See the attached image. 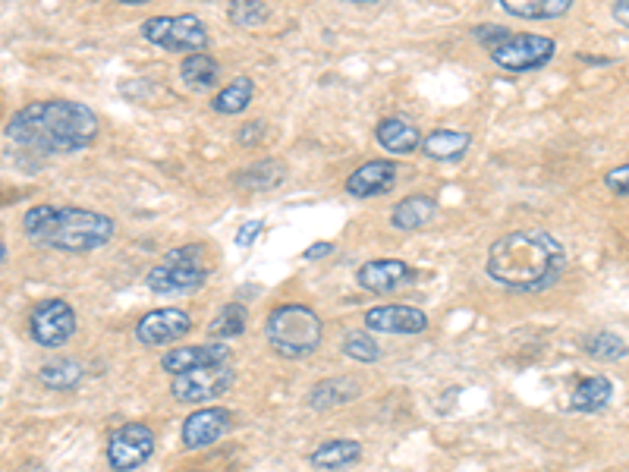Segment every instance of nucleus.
Instances as JSON below:
<instances>
[{
	"label": "nucleus",
	"mask_w": 629,
	"mask_h": 472,
	"mask_svg": "<svg viewBox=\"0 0 629 472\" xmlns=\"http://www.w3.org/2000/svg\"><path fill=\"white\" fill-rule=\"evenodd\" d=\"M473 146V136L469 133H460V129H435L431 136H425V154L431 161H441V164H456L466 151Z\"/></svg>",
	"instance_id": "nucleus-18"
},
{
	"label": "nucleus",
	"mask_w": 629,
	"mask_h": 472,
	"mask_svg": "<svg viewBox=\"0 0 629 472\" xmlns=\"http://www.w3.org/2000/svg\"><path fill=\"white\" fill-rule=\"evenodd\" d=\"M397 179V164L393 161H365L347 177V192L353 199H375L393 189Z\"/></svg>",
	"instance_id": "nucleus-16"
},
{
	"label": "nucleus",
	"mask_w": 629,
	"mask_h": 472,
	"mask_svg": "<svg viewBox=\"0 0 629 472\" xmlns=\"http://www.w3.org/2000/svg\"><path fill=\"white\" fill-rule=\"evenodd\" d=\"M362 457V444L350 442V438H334V442L322 444L309 460L312 467L318 470H343V467H353Z\"/></svg>",
	"instance_id": "nucleus-21"
},
{
	"label": "nucleus",
	"mask_w": 629,
	"mask_h": 472,
	"mask_svg": "<svg viewBox=\"0 0 629 472\" xmlns=\"http://www.w3.org/2000/svg\"><path fill=\"white\" fill-rule=\"evenodd\" d=\"M356 281L368 294H393V290L406 287L410 281H416V271L400 259H375L356 271Z\"/></svg>",
	"instance_id": "nucleus-14"
},
{
	"label": "nucleus",
	"mask_w": 629,
	"mask_h": 472,
	"mask_svg": "<svg viewBox=\"0 0 629 472\" xmlns=\"http://www.w3.org/2000/svg\"><path fill=\"white\" fill-rule=\"evenodd\" d=\"M16 472H48V470H45L41 463H23Z\"/></svg>",
	"instance_id": "nucleus-40"
},
{
	"label": "nucleus",
	"mask_w": 629,
	"mask_h": 472,
	"mask_svg": "<svg viewBox=\"0 0 629 472\" xmlns=\"http://www.w3.org/2000/svg\"><path fill=\"white\" fill-rule=\"evenodd\" d=\"M32 340L38 347H48V350H58L63 347L73 334H76V312L70 309V302L63 299H45L35 306L29 319Z\"/></svg>",
	"instance_id": "nucleus-8"
},
{
	"label": "nucleus",
	"mask_w": 629,
	"mask_h": 472,
	"mask_svg": "<svg viewBox=\"0 0 629 472\" xmlns=\"http://www.w3.org/2000/svg\"><path fill=\"white\" fill-rule=\"evenodd\" d=\"M237 382V372L230 362H214V365H202L192 372L174 375L171 394L177 403H209L217 400L221 394H227Z\"/></svg>",
	"instance_id": "nucleus-6"
},
{
	"label": "nucleus",
	"mask_w": 629,
	"mask_h": 472,
	"mask_svg": "<svg viewBox=\"0 0 629 472\" xmlns=\"http://www.w3.org/2000/svg\"><path fill=\"white\" fill-rule=\"evenodd\" d=\"M284 177H287V171L277 161H265V164H255V167L237 174V186H242V189H274L284 183Z\"/></svg>",
	"instance_id": "nucleus-29"
},
{
	"label": "nucleus",
	"mask_w": 629,
	"mask_h": 472,
	"mask_svg": "<svg viewBox=\"0 0 629 472\" xmlns=\"http://www.w3.org/2000/svg\"><path fill=\"white\" fill-rule=\"evenodd\" d=\"M268 20V3L262 0H234L230 3V23L240 29H259Z\"/></svg>",
	"instance_id": "nucleus-30"
},
{
	"label": "nucleus",
	"mask_w": 629,
	"mask_h": 472,
	"mask_svg": "<svg viewBox=\"0 0 629 472\" xmlns=\"http://www.w3.org/2000/svg\"><path fill=\"white\" fill-rule=\"evenodd\" d=\"M365 327L381 331V334H422L428 327V315L416 306L390 302V306H375L365 312Z\"/></svg>",
	"instance_id": "nucleus-13"
},
{
	"label": "nucleus",
	"mask_w": 629,
	"mask_h": 472,
	"mask_svg": "<svg viewBox=\"0 0 629 472\" xmlns=\"http://www.w3.org/2000/svg\"><path fill=\"white\" fill-rule=\"evenodd\" d=\"M180 76H183V83H186L192 91H205L217 83L221 66H217V60L199 51V54H186V60H183V66H180Z\"/></svg>",
	"instance_id": "nucleus-22"
},
{
	"label": "nucleus",
	"mask_w": 629,
	"mask_h": 472,
	"mask_svg": "<svg viewBox=\"0 0 629 472\" xmlns=\"http://www.w3.org/2000/svg\"><path fill=\"white\" fill-rule=\"evenodd\" d=\"M121 3H149V0H121Z\"/></svg>",
	"instance_id": "nucleus-42"
},
{
	"label": "nucleus",
	"mask_w": 629,
	"mask_h": 472,
	"mask_svg": "<svg viewBox=\"0 0 629 472\" xmlns=\"http://www.w3.org/2000/svg\"><path fill=\"white\" fill-rule=\"evenodd\" d=\"M38 378L51 390H70V387H76V384L83 382V365L76 359H51L38 372Z\"/></svg>",
	"instance_id": "nucleus-26"
},
{
	"label": "nucleus",
	"mask_w": 629,
	"mask_h": 472,
	"mask_svg": "<svg viewBox=\"0 0 629 472\" xmlns=\"http://www.w3.org/2000/svg\"><path fill=\"white\" fill-rule=\"evenodd\" d=\"M586 353L592 359H601V362H617L629 353L627 340L614 331H599V334H589L586 340Z\"/></svg>",
	"instance_id": "nucleus-28"
},
{
	"label": "nucleus",
	"mask_w": 629,
	"mask_h": 472,
	"mask_svg": "<svg viewBox=\"0 0 629 472\" xmlns=\"http://www.w3.org/2000/svg\"><path fill=\"white\" fill-rule=\"evenodd\" d=\"M435 214H438V202L431 196H410V199H403L400 206L393 208L390 224L397 231H419V227L435 221Z\"/></svg>",
	"instance_id": "nucleus-20"
},
{
	"label": "nucleus",
	"mask_w": 629,
	"mask_h": 472,
	"mask_svg": "<svg viewBox=\"0 0 629 472\" xmlns=\"http://www.w3.org/2000/svg\"><path fill=\"white\" fill-rule=\"evenodd\" d=\"M501 7L519 20H561L573 0H501Z\"/></svg>",
	"instance_id": "nucleus-23"
},
{
	"label": "nucleus",
	"mask_w": 629,
	"mask_h": 472,
	"mask_svg": "<svg viewBox=\"0 0 629 472\" xmlns=\"http://www.w3.org/2000/svg\"><path fill=\"white\" fill-rule=\"evenodd\" d=\"M205 259H209V252H205V246H199V243L180 246V249H171V252L164 256L167 265H186V268H205Z\"/></svg>",
	"instance_id": "nucleus-32"
},
{
	"label": "nucleus",
	"mask_w": 629,
	"mask_h": 472,
	"mask_svg": "<svg viewBox=\"0 0 629 472\" xmlns=\"http://www.w3.org/2000/svg\"><path fill=\"white\" fill-rule=\"evenodd\" d=\"M604 186H607L614 196L629 199V164H620V167L607 171V174H604Z\"/></svg>",
	"instance_id": "nucleus-33"
},
{
	"label": "nucleus",
	"mask_w": 629,
	"mask_h": 472,
	"mask_svg": "<svg viewBox=\"0 0 629 472\" xmlns=\"http://www.w3.org/2000/svg\"><path fill=\"white\" fill-rule=\"evenodd\" d=\"M554 58V41L544 38V35H516L510 32L501 45L491 48V60L510 70V73H529V70H541L548 60Z\"/></svg>",
	"instance_id": "nucleus-7"
},
{
	"label": "nucleus",
	"mask_w": 629,
	"mask_h": 472,
	"mask_svg": "<svg viewBox=\"0 0 629 472\" xmlns=\"http://www.w3.org/2000/svg\"><path fill=\"white\" fill-rule=\"evenodd\" d=\"M3 136L38 154H70L98 139V117L79 101H35L13 114Z\"/></svg>",
	"instance_id": "nucleus-1"
},
{
	"label": "nucleus",
	"mask_w": 629,
	"mask_h": 472,
	"mask_svg": "<svg viewBox=\"0 0 629 472\" xmlns=\"http://www.w3.org/2000/svg\"><path fill=\"white\" fill-rule=\"evenodd\" d=\"M142 35L154 48L174 51V54H199L209 45V29L199 16H151L142 23Z\"/></svg>",
	"instance_id": "nucleus-5"
},
{
	"label": "nucleus",
	"mask_w": 629,
	"mask_h": 472,
	"mask_svg": "<svg viewBox=\"0 0 629 472\" xmlns=\"http://www.w3.org/2000/svg\"><path fill=\"white\" fill-rule=\"evenodd\" d=\"M23 231L35 246H48L58 252H91L114 239L117 224L114 218L91 208L35 206L23 218Z\"/></svg>",
	"instance_id": "nucleus-3"
},
{
	"label": "nucleus",
	"mask_w": 629,
	"mask_h": 472,
	"mask_svg": "<svg viewBox=\"0 0 629 472\" xmlns=\"http://www.w3.org/2000/svg\"><path fill=\"white\" fill-rule=\"evenodd\" d=\"M611 397H614V384H611V378L592 375V378L579 382V387L573 390L569 410H573V413H599V410H604V407L611 403Z\"/></svg>",
	"instance_id": "nucleus-19"
},
{
	"label": "nucleus",
	"mask_w": 629,
	"mask_h": 472,
	"mask_svg": "<svg viewBox=\"0 0 629 472\" xmlns=\"http://www.w3.org/2000/svg\"><path fill=\"white\" fill-rule=\"evenodd\" d=\"M614 16H617L620 26L629 29V0H614Z\"/></svg>",
	"instance_id": "nucleus-38"
},
{
	"label": "nucleus",
	"mask_w": 629,
	"mask_h": 472,
	"mask_svg": "<svg viewBox=\"0 0 629 472\" xmlns=\"http://www.w3.org/2000/svg\"><path fill=\"white\" fill-rule=\"evenodd\" d=\"M262 136H265V123H246V126H240L237 129V142L240 146H259L262 142Z\"/></svg>",
	"instance_id": "nucleus-35"
},
{
	"label": "nucleus",
	"mask_w": 629,
	"mask_h": 472,
	"mask_svg": "<svg viewBox=\"0 0 629 472\" xmlns=\"http://www.w3.org/2000/svg\"><path fill=\"white\" fill-rule=\"evenodd\" d=\"M209 281V268H186V265H154L146 274V287L151 294H164V296H183V294H196L202 290Z\"/></svg>",
	"instance_id": "nucleus-11"
},
{
	"label": "nucleus",
	"mask_w": 629,
	"mask_h": 472,
	"mask_svg": "<svg viewBox=\"0 0 629 472\" xmlns=\"http://www.w3.org/2000/svg\"><path fill=\"white\" fill-rule=\"evenodd\" d=\"M334 252V246L330 243H315V246H309L305 252H302V262H315V259H325Z\"/></svg>",
	"instance_id": "nucleus-37"
},
{
	"label": "nucleus",
	"mask_w": 629,
	"mask_h": 472,
	"mask_svg": "<svg viewBox=\"0 0 629 472\" xmlns=\"http://www.w3.org/2000/svg\"><path fill=\"white\" fill-rule=\"evenodd\" d=\"M343 3H353V7H378V3H388V0H343Z\"/></svg>",
	"instance_id": "nucleus-39"
},
{
	"label": "nucleus",
	"mask_w": 629,
	"mask_h": 472,
	"mask_svg": "<svg viewBox=\"0 0 629 472\" xmlns=\"http://www.w3.org/2000/svg\"><path fill=\"white\" fill-rule=\"evenodd\" d=\"M473 35H476V41H481V45L491 51L494 45H501V41L507 38L510 29H504V26H476V32H473Z\"/></svg>",
	"instance_id": "nucleus-34"
},
{
	"label": "nucleus",
	"mask_w": 629,
	"mask_h": 472,
	"mask_svg": "<svg viewBox=\"0 0 629 472\" xmlns=\"http://www.w3.org/2000/svg\"><path fill=\"white\" fill-rule=\"evenodd\" d=\"M234 353L227 344L221 340H211V344H199V347H180V350H171L161 359V369L171 372V375H183V372H192V369H202V365H214V362H230Z\"/></svg>",
	"instance_id": "nucleus-15"
},
{
	"label": "nucleus",
	"mask_w": 629,
	"mask_h": 472,
	"mask_svg": "<svg viewBox=\"0 0 629 472\" xmlns=\"http://www.w3.org/2000/svg\"><path fill=\"white\" fill-rule=\"evenodd\" d=\"M242 331H246V309L237 306V302H230V306H224L214 319H211L209 334L211 340H234V337H240Z\"/></svg>",
	"instance_id": "nucleus-27"
},
{
	"label": "nucleus",
	"mask_w": 629,
	"mask_h": 472,
	"mask_svg": "<svg viewBox=\"0 0 629 472\" xmlns=\"http://www.w3.org/2000/svg\"><path fill=\"white\" fill-rule=\"evenodd\" d=\"M360 394V387L353 378H328V382L315 384V390L309 394V407L315 410H330L337 403H347Z\"/></svg>",
	"instance_id": "nucleus-25"
},
{
	"label": "nucleus",
	"mask_w": 629,
	"mask_h": 472,
	"mask_svg": "<svg viewBox=\"0 0 629 472\" xmlns=\"http://www.w3.org/2000/svg\"><path fill=\"white\" fill-rule=\"evenodd\" d=\"M375 139H378V146L390 151V154H410V151H416V148L422 146L419 126L406 117L381 120L378 129H375Z\"/></svg>",
	"instance_id": "nucleus-17"
},
{
	"label": "nucleus",
	"mask_w": 629,
	"mask_h": 472,
	"mask_svg": "<svg viewBox=\"0 0 629 472\" xmlns=\"http://www.w3.org/2000/svg\"><path fill=\"white\" fill-rule=\"evenodd\" d=\"M252 95H255V83L249 76H240V79H234L230 86H224L214 95L211 111H217V114H240V111H246L252 104Z\"/></svg>",
	"instance_id": "nucleus-24"
},
{
	"label": "nucleus",
	"mask_w": 629,
	"mask_h": 472,
	"mask_svg": "<svg viewBox=\"0 0 629 472\" xmlns=\"http://www.w3.org/2000/svg\"><path fill=\"white\" fill-rule=\"evenodd\" d=\"M192 331V319L183 309H154L149 315L139 319L136 325V340L146 347H164V344H177Z\"/></svg>",
	"instance_id": "nucleus-10"
},
{
	"label": "nucleus",
	"mask_w": 629,
	"mask_h": 472,
	"mask_svg": "<svg viewBox=\"0 0 629 472\" xmlns=\"http://www.w3.org/2000/svg\"><path fill=\"white\" fill-rule=\"evenodd\" d=\"M271 350L284 359H302L322 347V319L300 302L277 306L268 315Z\"/></svg>",
	"instance_id": "nucleus-4"
},
{
	"label": "nucleus",
	"mask_w": 629,
	"mask_h": 472,
	"mask_svg": "<svg viewBox=\"0 0 629 472\" xmlns=\"http://www.w3.org/2000/svg\"><path fill=\"white\" fill-rule=\"evenodd\" d=\"M151 454H154V432L142 422L121 425L108 442V463L117 472L139 470Z\"/></svg>",
	"instance_id": "nucleus-9"
},
{
	"label": "nucleus",
	"mask_w": 629,
	"mask_h": 472,
	"mask_svg": "<svg viewBox=\"0 0 629 472\" xmlns=\"http://www.w3.org/2000/svg\"><path fill=\"white\" fill-rule=\"evenodd\" d=\"M3 259H7V246L0 243V262H3Z\"/></svg>",
	"instance_id": "nucleus-41"
},
{
	"label": "nucleus",
	"mask_w": 629,
	"mask_h": 472,
	"mask_svg": "<svg viewBox=\"0 0 629 472\" xmlns=\"http://www.w3.org/2000/svg\"><path fill=\"white\" fill-rule=\"evenodd\" d=\"M265 231V221H246L240 231H237V246H252L255 239H259V234Z\"/></svg>",
	"instance_id": "nucleus-36"
},
{
	"label": "nucleus",
	"mask_w": 629,
	"mask_h": 472,
	"mask_svg": "<svg viewBox=\"0 0 629 472\" xmlns=\"http://www.w3.org/2000/svg\"><path fill=\"white\" fill-rule=\"evenodd\" d=\"M234 425V415L224 407H205L199 413H192L183 422V444L189 450H202L209 444L221 442Z\"/></svg>",
	"instance_id": "nucleus-12"
},
{
	"label": "nucleus",
	"mask_w": 629,
	"mask_h": 472,
	"mask_svg": "<svg viewBox=\"0 0 629 472\" xmlns=\"http://www.w3.org/2000/svg\"><path fill=\"white\" fill-rule=\"evenodd\" d=\"M343 353L350 356V359H356V362H378V344L372 340V337H365V334H347V340H343Z\"/></svg>",
	"instance_id": "nucleus-31"
},
{
	"label": "nucleus",
	"mask_w": 629,
	"mask_h": 472,
	"mask_svg": "<svg viewBox=\"0 0 629 472\" xmlns=\"http://www.w3.org/2000/svg\"><path fill=\"white\" fill-rule=\"evenodd\" d=\"M488 277L507 290L532 294L551 287L564 268L567 249L544 231H513L488 249Z\"/></svg>",
	"instance_id": "nucleus-2"
}]
</instances>
